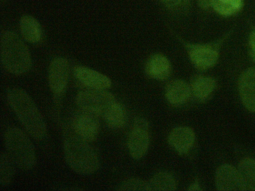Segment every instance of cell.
Returning <instances> with one entry per match:
<instances>
[{"mask_svg": "<svg viewBox=\"0 0 255 191\" xmlns=\"http://www.w3.org/2000/svg\"><path fill=\"white\" fill-rule=\"evenodd\" d=\"M238 169L248 191H255V159L249 157L244 158L239 162Z\"/></svg>", "mask_w": 255, "mask_h": 191, "instance_id": "ffe728a7", "label": "cell"}, {"mask_svg": "<svg viewBox=\"0 0 255 191\" xmlns=\"http://www.w3.org/2000/svg\"><path fill=\"white\" fill-rule=\"evenodd\" d=\"M119 191H149L148 183L138 178H130L124 182L118 188Z\"/></svg>", "mask_w": 255, "mask_h": 191, "instance_id": "603a6c76", "label": "cell"}, {"mask_svg": "<svg viewBox=\"0 0 255 191\" xmlns=\"http://www.w3.org/2000/svg\"><path fill=\"white\" fill-rule=\"evenodd\" d=\"M14 164L7 154L2 153L0 156V183L3 187L8 185L14 176Z\"/></svg>", "mask_w": 255, "mask_h": 191, "instance_id": "44dd1931", "label": "cell"}, {"mask_svg": "<svg viewBox=\"0 0 255 191\" xmlns=\"http://www.w3.org/2000/svg\"><path fill=\"white\" fill-rule=\"evenodd\" d=\"M99 116L80 109L72 120L73 131L79 137L90 143L95 141L99 132Z\"/></svg>", "mask_w": 255, "mask_h": 191, "instance_id": "ba28073f", "label": "cell"}, {"mask_svg": "<svg viewBox=\"0 0 255 191\" xmlns=\"http://www.w3.org/2000/svg\"><path fill=\"white\" fill-rule=\"evenodd\" d=\"M190 58L199 69L205 70L212 67L217 62L219 53L210 45H186Z\"/></svg>", "mask_w": 255, "mask_h": 191, "instance_id": "30bf717a", "label": "cell"}, {"mask_svg": "<svg viewBox=\"0 0 255 191\" xmlns=\"http://www.w3.org/2000/svg\"><path fill=\"white\" fill-rule=\"evenodd\" d=\"M199 5L204 9L209 8L212 5L213 0H198Z\"/></svg>", "mask_w": 255, "mask_h": 191, "instance_id": "484cf974", "label": "cell"}, {"mask_svg": "<svg viewBox=\"0 0 255 191\" xmlns=\"http://www.w3.org/2000/svg\"><path fill=\"white\" fill-rule=\"evenodd\" d=\"M69 74L68 61L63 57H56L50 63L48 80L51 91L55 95H60L67 85Z\"/></svg>", "mask_w": 255, "mask_h": 191, "instance_id": "9c48e42d", "label": "cell"}, {"mask_svg": "<svg viewBox=\"0 0 255 191\" xmlns=\"http://www.w3.org/2000/svg\"><path fill=\"white\" fill-rule=\"evenodd\" d=\"M64 158L71 169L82 175L92 174L98 171L99 157L89 143L73 131L66 136L63 144Z\"/></svg>", "mask_w": 255, "mask_h": 191, "instance_id": "7a4b0ae2", "label": "cell"}, {"mask_svg": "<svg viewBox=\"0 0 255 191\" xmlns=\"http://www.w3.org/2000/svg\"><path fill=\"white\" fill-rule=\"evenodd\" d=\"M243 0H213L214 9L223 15H231L238 12L242 7Z\"/></svg>", "mask_w": 255, "mask_h": 191, "instance_id": "7402d4cb", "label": "cell"}, {"mask_svg": "<svg viewBox=\"0 0 255 191\" xmlns=\"http://www.w3.org/2000/svg\"><path fill=\"white\" fill-rule=\"evenodd\" d=\"M249 44L251 49V53L254 60H255V28L252 32L249 39Z\"/></svg>", "mask_w": 255, "mask_h": 191, "instance_id": "d4e9b609", "label": "cell"}, {"mask_svg": "<svg viewBox=\"0 0 255 191\" xmlns=\"http://www.w3.org/2000/svg\"><path fill=\"white\" fill-rule=\"evenodd\" d=\"M149 191H175L177 184L173 176L167 172H160L155 174L148 182Z\"/></svg>", "mask_w": 255, "mask_h": 191, "instance_id": "d6986e66", "label": "cell"}, {"mask_svg": "<svg viewBox=\"0 0 255 191\" xmlns=\"http://www.w3.org/2000/svg\"><path fill=\"white\" fill-rule=\"evenodd\" d=\"M73 71L75 77L82 84L90 89L106 90L111 86L112 82L109 77L91 68L77 66Z\"/></svg>", "mask_w": 255, "mask_h": 191, "instance_id": "7c38bea8", "label": "cell"}, {"mask_svg": "<svg viewBox=\"0 0 255 191\" xmlns=\"http://www.w3.org/2000/svg\"><path fill=\"white\" fill-rule=\"evenodd\" d=\"M215 184L217 190L220 191H248L238 169L228 164H223L216 169Z\"/></svg>", "mask_w": 255, "mask_h": 191, "instance_id": "52a82bcc", "label": "cell"}, {"mask_svg": "<svg viewBox=\"0 0 255 191\" xmlns=\"http://www.w3.org/2000/svg\"><path fill=\"white\" fill-rule=\"evenodd\" d=\"M6 97L9 105L28 134L37 140L44 139L47 133L45 122L28 94L22 89L13 88L8 90Z\"/></svg>", "mask_w": 255, "mask_h": 191, "instance_id": "6da1fadb", "label": "cell"}, {"mask_svg": "<svg viewBox=\"0 0 255 191\" xmlns=\"http://www.w3.org/2000/svg\"><path fill=\"white\" fill-rule=\"evenodd\" d=\"M7 154L19 168L32 169L36 163L34 147L27 135L16 127L8 128L4 134Z\"/></svg>", "mask_w": 255, "mask_h": 191, "instance_id": "277c9868", "label": "cell"}, {"mask_svg": "<svg viewBox=\"0 0 255 191\" xmlns=\"http://www.w3.org/2000/svg\"><path fill=\"white\" fill-rule=\"evenodd\" d=\"M215 80L208 76H197L191 83V89L194 96L198 99H206L215 89Z\"/></svg>", "mask_w": 255, "mask_h": 191, "instance_id": "e0dca14e", "label": "cell"}, {"mask_svg": "<svg viewBox=\"0 0 255 191\" xmlns=\"http://www.w3.org/2000/svg\"><path fill=\"white\" fill-rule=\"evenodd\" d=\"M171 64L164 55L156 54L151 56L146 65V72L150 77L160 80L167 78L171 72Z\"/></svg>", "mask_w": 255, "mask_h": 191, "instance_id": "9a60e30c", "label": "cell"}, {"mask_svg": "<svg viewBox=\"0 0 255 191\" xmlns=\"http://www.w3.org/2000/svg\"><path fill=\"white\" fill-rule=\"evenodd\" d=\"M19 28L23 38L27 41L35 43L40 41L42 31L38 21L29 15L22 16L19 20Z\"/></svg>", "mask_w": 255, "mask_h": 191, "instance_id": "2e32d148", "label": "cell"}, {"mask_svg": "<svg viewBox=\"0 0 255 191\" xmlns=\"http://www.w3.org/2000/svg\"><path fill=\"white\" fill-rule=\"evenodd\" d=\"M239 92L242 102L250 112H255V68H250L241 75Z\"/></svg>", "mask_w": 255, "mask_h": 191, "instance_id": "4fadbf2b", "label": "cell"}, {"mask_svg": "<svg viewBox=\"0 0 255 191\" xmlns=\"http://www.w3.org/2000/svg\"><path fill=\"white\" fill-rule=\"evenodd\" d=\"M191 89L188 84L183 80L172 81L166 86L165 96L172 105H179L186 102L190 97Z\"/></svg>", "mask_w": 255, "mask_h": 191, "instance_id": "5bb4252c", "label": "cell"}, {"mask_svg": "<svg viewBox=\"0 0 255 191\" xmlns=\"http://www.w3.org/2000/svg\"><path fill=\"white\" fill-rule=\"evenodd\" d=\"M169 146L178 154L182 155L188 152L194 145L195 134L188 126H178L173 128L169 133L167 139Z\"/></svg>", "mask_w": 255, "mask_h": 191, "instance_id": "8fae6325", "label": "cell"}, {"mask_svg": "<svg viewBox=\"0 0 255 191\" xmlns=\"http://www.w3.org/2000/svg\"><path fill=\"white\" fill-rule=\"evenodd\" d=\"M0 59L9 72L20 75L29 70L31 58L29 50L14 32L4 30L0 34Z\"/></svg>", "mask_w": 255, "mask_h": 191, "instance_id": "3957f363", "label": "cell"}, {"mask_svg": "<svg viewBox=\"0 0 255 191\" xmlns=\"http://www.w3.org/2000/svg\"><path fill=\"white\" fill-rule=\"evenodd\" d=\"M188 190L190 191H201V187L197 182H194L191 183L188 188Z\"/></svg>", "mask_w": 255, "mask_h": 191, "instance_id": "4316f807", "label": "cell"}, {"mask_svg": "<svg viewBox=\"0 0 255 191\" xmlns=\"http://www.w3.org/2000/svg\"><path fill=\"white\" fill-rule=\"evenodd\" d=\"M114 95L105 89H90L80 92L76 103L80 109L103 117L116 102Z\"/></svg>", "mask_w": 255, "mask_h": 191, "instance_id": "5b68a950", "label": "cell"}, {"mask_svg": "<svg viewBox=\"0 0 255 191\" xmlns=\"http://www.w3.org/2000/svg\"><path fill=\"white\" fill-rule=\"evenodd\" d=\"M149 124L144 118L135 119L128 139V148L131 157L135 160L142 158L149 145Z\"/></svg>", "mask_w": 255, "mask_h": 191, "instance_id": "8992f818", "label": "cell"}, {"mask_svg": "<svg viewBox=\"0 0 255 191\" xmlns=\"http://www.w3.org/2000/svg\"><path fill=\"white\" fill-rule=\"evenodd\" d=\"M166 7L174 11L184 9L188 4L189 0H162Z\"/></svg>", "mask_w": 255, "mask_h": 191, "instance_id": "cb8c5ba5", "label": "cell"}, {"mask_svg": "<svg viewBox=\"0 0 255 191\" xmlns=\"http://www.w3.org/2000/svg\"><path fill=\"white\" fill-rule=\"evenodd\" d=\"M102 117L110 128L118 129L125 124L127 113L125 107L121 104L116 102Z\"/></svg>", "mask_w": 255, "mask_h": 191, "instance_id": "ac0fdd59", "label": "cell"}]
</instances>
